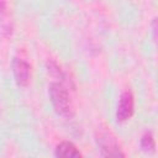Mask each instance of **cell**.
Here are the masks:
<instances>
[{"mask_svg": "<svg viewBox=\"0 0 158 158\" xmlns=\"http://www.w3.org/2000/svg\"><path fill=\"white\" fill-rule=\"evenodd\" d=\"M49 96L54 110L62 116H70L73 114V105L67 89L59 84L53 83L49 88Z\"/></svg>", "mask_w": 158, "mask_h": 158, "instance_id": "cell-1", "label": "cell"}, {"mask_svg": "<svg viewBox=\"0 0 158 158\" xmlns=\"http://www.w3.org/2000/svg\"><path fill=\"white\" fill-rule=\"evenodd\" d=\"M133 110H135V100H133V95L130 90H126L121 94L120 96V101L117 105V110H116V118L118 122H123L127 121L132 115H133Z\"/></svg>", "mask_w": 158, "mask_h": 158, "instance_id": "cell-2", "label": "cell"}, {"mask_svg": "<svg viewBox=\"0 0 158 158\" xmlns=\"http://www.w3.org/2000/svg\"><path fill=\"white\" fill-rule=\"evenodd\" d=\"M12 70H14V75H15V80H16L17 85L26 86L30 81V78H31L30 64L22 59L15 58L12 62Z\"/></svg>", "mask_w": 158, "mask_h": 158, "instance_id": "cell-3", "label": "cell"}, {"mask_svg": "<svg viewBox=\"0 0 158 158\" xmlns=\"http://www.w3.org/2000/svg\"><path fill=\"white\" fill-rule=\"evenodd\" d=\"M100 147H101V154L106 157H118L123 156V153L120 151L115 141L107 136H104L100 138Z\"/></svg>", "mask_w": 158, "mask_h": 158, "instance_id": "cell-4", "label": "cell"}, {"mask_svg": "<svg viewBox=\"0 0 158 158\" xmlns=\"http://www.w3.org/2000/svg\"><path fill=\"white\" fill-rule=\"evenodd\" d=\"M54 154L57 157H80L81 153L72 142H62L57 146Z\"/></svg>", "mask_w": 158, "mask_h": 158, "instance_id": "cell-5", "label": "cell"}, {"mask_svg": "<svg viewBox=\"0 0 158 158\" xmlns=\"http://www.w3.org/2000/svg\"><path fill=\"white\" fill-rule=\"evenodd\" d=\"M141 147L144 152H153L154 151L156 143H154V138H153L151 132H147L143 135V137L141 139Z\"/></svg>", "mask_w": 158, "mask_h": 158, "instance_id": "cell-6", "label": "cell"}]
</instances>
